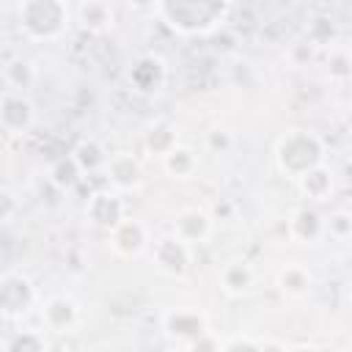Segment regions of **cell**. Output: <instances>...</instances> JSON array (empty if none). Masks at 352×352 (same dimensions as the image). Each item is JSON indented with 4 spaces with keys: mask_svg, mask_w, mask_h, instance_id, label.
Segmentation results:
<instances>
[{
    "mask_svg": "<svg viewBox=\"0 0 352 352\" xmlns=\"http://www.w3.org/2000/svg\"><path fill=\"white\" fill-rule=\"evenodd\" d=\"M154 11L179 36H206L223 28V22L231 14V3L226 0H168V3H157Z\"/></svg>",
    "mask_w": 352,
    "mask_h": 352,
    "instance_id": "6da1fadb",
    "label": "cell"
},
{
    "mask_svg": "<svg viewBox=\"0 0 352 352\" xmlns=\"http://www.w3.org/2000/svg\"><path fill=\"white\" fill-rule=\"evenodd\" d=\"M275 168L283 179L297 182L308 170L324 165V143L316 132L308 129H292L278 138L275 143Z\"/></svg>",
    "mask_w": 352,
    "mask_h": 352,
    "instance_id": "7a4b0ae2",
    "label": "cell"
},
{
    "mask_svg": "<svg viewBox=\"0 0 352 352\" xmlns=\"http://www.w3.org/2000/svg\"><path fill=\"white\" fill-rule=\"evenodd\" d=\"M16 22L22 36L33 41H55L74 22L72 6L63 0H22L16 3Z\"/></svg>",
    "mask_w": 352,
    "mask_h": 352,
    "instance_id": "3957f363",
    "label": "cell"
},
{
    "mask_svg": "<svg viewBox=\"0 0 352 352\" xmlns=\"http://www.w3.org/2000/svg\"><path fill=\"white\" fill-rule=\"evenodd\" d=\"M36 302H38V292L30 283L28 275L14 272V270L3 272V278H0V308H3V316L8 322L28 316Z\"/></svg>",
    "mask_w": 352,
    "mask_h": 352,
    "instance_id": "277c9868",
    "label": "cell"
},
{
    "mask_svg": "<svg viewBox=\"0 0 352 352\" xmlns=\"http://www.w3.org/2000/svg\"><path fill=\"white\" fill-rule=\"evenodd\" d=\"M151 258H154V267L162 272V275H170V278H182L187 270H190V261H192V248L184 245L176 234H165L154 242L151 248Z\"/></svg>",
    "mask_w": 352,
    "mask_h": 352,
    "instance_id": "5b68a950",
    "label": "cell"
},
{
    "mask_svg": "<svg viewBox=\"0 0 352 352\" xmlns=\"http://www.w3.org/2000/svg\"><path fill=\"white\" fill-rule=\"evenodd\" d=\"M162 330L170 341L187 346L192 344L201 333H206V316L195 308H170L162 314Z\"/></svg>",
    "mask_w": 352,
    "mask_h": 352,
    "instance_id": "8992f818",
    "label": "cell"
},
{
    "mask_svg": "<svg viewBox=\"0 0 352 352\" xmlns=\"http://www.w3.org/2000/svg\"><path fill=\"white\" fill-rule=\"evenodd\" d=\"M212 231H214V217L206 209H201V206H187V209H182L176 214L170 234H176L184 245H190L195 250L198 245H206L209 242Z\"/></svg>",
    "mask_w": 352,
    "mask_h": 352,
    "instance_id": "52a82bcc",
    "label": "cell"
},
{
    "mask_svg": "<svg viewBox=\"0 0 352 352\" xmlns=\"http://www.w3.org/2000/svg\"><path fill=\"white\" fill-rule=\"evenodd\" d=\"M85 217H88L96 228L113 231L121 220H126L121 192H116L113 187H110V190H96V192L88 198V204H85Z\"/></svg>",
    "mask_w": 352,
    "mask_h": 352,
    "instance_id": "ba28073f",
    "label": "cell"
},
{
    "mask_svg": "<svg viewBox=\"0 0 352 352\" xmlns=\"http://www.w3.org/2000/svg\"><path fill=\"white\" fill-rule=\"evenodd\" d=\"M41 322L50 333H74V327L80 324V308L72 297L66 294H52L41 302Z\"/></svg>",
    "mask_w": 352,
    "mask_h": 352,
    "instance_id": "9c48e42d",
    "label": "cell"
},
{
    "mask_svg": "<svg viewBox=\"0 0 352 352\" xmlns=\"http://www.w3.org/2000/svg\"><path fill=\"white\" fill-rule=\"evenodd\" d=\"M36 121V110L30 104L28 96L22 94H14V91H6L3 94V102H0V124L8 135H25Z\"/></svg>",
    "mask_w": 352,
    "mask_h": 352,
    "instance_id": "30bf717a",
    "label": "cell"
},
{
    "mask_svg": "<svg viewBox=\"0 0 352 352\" xmlns=\"http://www.w3.org/2000/svg\"><path fill=\"white\" fill-rule=\"evenodd\" d=\"M110 248L124 258H135L148 248V228L140 220L126 217L110 231Z\"/></svg>",
    "mask_w": 352,
    "mask_h": 352,
    "instance_id": "8fae6325",
    "label": "cell"
},
{
    "mask_svg": "<svg viewBox=\"0 0 352 352\" xmlns=\"http://www.w3.org/2000/svg\"><path fill=\"white\" fill-rule=\"evenodd\" d=\"M74 22L85 30V33H107L116 22V8L104 0H85L72 6Z\"/></svg>",
    "mask_w": 352,
    "mask_h": 352,
    "instance_id": "7c38bea8",
    "label": "cell"
},
{
    "mask_svg": "<svg viewBox=\"0 0 352 352\" xmlns=\"http://www.w3.org/2000/svg\"><path fill=\"white\" fill-rule=\"evenodd\" d=\"M107 182L116 192H126V190H138L143 182V168L132 154H113L107 157Z\"/></svg>",
    "mask_w": 352,
    "mask_h": 352,
    "instance_id": "4fadbf2b",
    "label": "cell"
},
{
    "mask_svg": "<svg viewBox=\"0 0 352 352\" xmlns=\"http://www.w3.org/2000/svg\"><path fill=\"white\" fill-rule=\"evenodd\" d=\"M289 236L300 245H314L324 236V220L316 209L311 206H300L292 212L289 217Z\"/></svg>",
    "mask_w": 352,
    "mask_h": 352,
    "instance_id": "5bb4252c",
    "label": "cell"
},
{
    "mask_svg": "<svg viewBox=\"0 0 352 352\" xmlns=\"http://www.w3.org/2000/svg\"><path fill=\"white\" fill-rule=\"evenodd\" d=\"M217 283L228 297H242L253 289L256 275H253V267L248 261H228V264H223Z\"/></svg>",
    "mask_w": 352,
    "mask_h": 352,
    "instance_id": "9a60e30c",
    "label": "cell"
},
{
    "mask_svg": "<svg viewBox=\"0 0 352 352\" xmlns=\"http://www.w3.org/2000/svg\"><path fill=\"white\" fill-rule=\"evenodd\" d=\"M311 286H314V275H311V270H308L305 264H300V261H292V264H286V267L278 272V289H280V294L289 297V300H302V297L311 292Z\"/></svg>",
    "mask_w": 352,
    "mask_h": 352,
    "instance_id": "2e32d148",
    "label": "cell"
},
{
    "mask_svg": "<svg viewBox=\"0 0 352 352\" xmlns=\"http://www.w3.org/2000/svg\"><path fill=\"white\" fill-rule=\"evenodd\" d=\"M162 80H165V63H162V58H154V55L140 58L129 72V82L138 91H157L162 85Z\"/></svg>",
    "mask_w": 352,
    "mask_h": 352,
    "instance_id": "e0dca14e",
    "label": "cell"
},
{
    "mask_svg": "<svg viewBox=\"0 0 352 352\" xmlns=\"http://www.w3.org/2000/svg\"><path fill=\"white\" fill-rule=\"evenodd\" d=\"M294 184H297V190H300L305 198H311V201H324V198L333 192V170H330L327 165H319V168L308 170L305 176H300Z\"/></svg>",
    "mask_w": 352,
    "mask_h": 352,
    "instance_id": "ac0fdd59",
    "label": "cell"
},
{
    "mask_svg": "<svg viewBox=\"0 0 352 352\" xmlns=\"http://www.w3.org/2000/svg\"><path fill=\"white\" fill-rule=\"evenodd\" d=\"M162 168L173 176V179H190L198 170V154L190 146H176L162 157Z\"/></svg>",
    "mask_w": 352,
    "mask_h": 352,
    "instance_id": "d6986e66",
    "label": "cell"
},
{
    "mask_svg": "<svg viewBox=\"0 0 352 352\" xmlns=\"http://www.w3.org/2000/svg\"><path fill=\"white\" fill-rule=\"evenodd\" d=\"M179 146V138H176V126L168 124V121H157L148 132H146V148L151 154H160V160Z\"/></svg>",
    "mask_w": 352,
    "mask_h": 352,
    "instance_id": "ffe728a7",
    "label": "cell"
},
{
    "mask_svg": "<svg viewBox=\"0 0 352 352\" xmlns=\"http://www.w3.org/2000/svg\"><path fill=\"white\" fill-rule=\"evenodd\" d=\"M52 346L44 341L38 330H19L3 341V352H50Z\"/></svg>",
    "mask_w": 352,
    "mask_h": 352,
    "instance_id": "44dd1931",
    "label": "cell"
},
{
    "mask_svg": "<svg viewBox=\"0 0 352 352\" xmlns=\"http://www.w3.org/2000/svg\"><path fill=\"white\" fill-rule=\"evenodd\" d=\"M305 38H308L311 47H333V41H336V25H333V19H327V16L311 19V25L305 30Z\"/></svg>",
    "mask_w": 352,
    "mask_h": 352,
    "instance_id": "7402d4cb",
    "label": "cell"
},
{
    "mask_svg": "<svg viewBox=\"0 0 352 352\" xmlns=\"http://www.w3.org/2000/svg\"><path fill=\"white\" fill-rule=\"evenodd\" d=\"M3 80H6V85H8L6 91L22 94V88H28L30 80H33L30 63H25V60H11V63H6V69H3Z\"/></svg>",
    "mask_w": 352,
    "mask_h": 352,
    "instance_id": "603a6c76",
    "label": "cell"
},
{
    "mask_svg": "<svg viewBox=\"0 0 352 352\" xmlns=\"http://www.w3.org/2000/svg\"><path fill=\"white\" fill-rule=\"evenodd\" d=\"M72 160L77 162V168H80V170H96V168L107 165V157L102 154V148H99L94 140H85V143H80V146L74 148Z\"/></svg>",
    "mask_w": 352,
    "mask_h": 352,
    "instance_id": "cb8c5ba5",
    "label": "cell"
},
{
    "mask_svg": "<svg viewBox=\"0 0 352 352\" xmlns=\"http://www.w3.org/2000/svg\"><path fill=\"white\" fill-rule=\"evenodd\" d=\"M324 234H330V236H336V239L352 236V214L344 212V209L333 212V214L324 220Z\"/></svg>",
    "mask_w": 352,
    "mask_h": 352,
    "instance_id": "d4e9b609",
    "label": "cell"
},
{
    "mask_svg": "<svg viewBox=\"0 0 352 352\" xmlns=\"http://www.w3.org/2000/svg\"><path fill=\"white\" fill-rule=\"evenodd\" d=\"M327 69L333 77H346L352 74V50H330V58H327Z\"/></svg>",
    "mask_w": 352,
    "mask_h": 352,
    "instance_id": "484cf974",
    "label": "cell"
},
{
    "mask_svg": "<svg viewBox=\"0 0 352 352\" xmlns=\"http://www.w3.org/2000/svg\"><path fill=\"white\" fill-rule=\"evenodd\" d=\"M192 352H223V341H220V336L217 333H212V330H206V333H201L192 344H187Z\"/></svg>",
    "mask_w": 352,
    "mask_h": 352,
    "instance_id": "4316f807",
    "label": "cell"
},
{
    "mask_svg": "<svg viewBox=\"0 0 352 352\" xmlns=\"http://www.w3.org/2000/svg\"><path fill=\"white\" fill-rule=\"evenodd\" d=\"M261 341H256L253 336H234L228 341H223V352H258Z\"/></svg>",
    "mask_w": 352,
    "mask_h": 352,
    "instance_id": "83f0119b",
    "label": "cell"
},
{
    "mask_svg": "<svg viewBox=\"0 0 352 352\" xmlns=\"http://www.w3.org/2000/svg\"><path fill=\"white\" fill-rule=\"evenodd\" d=\"M0 204H3V209H0L3 223H11V220H14V209H16V195H14L8 187H3V192H0Z\"/></svg>",
    "mask_w": 352,
    "mask_h": 352,
    "instance_id": "f1b7e54d",
    "label": "cell"
},
{
    "mask_svg": "<svg viewBox=\"0 0 352 352\" xmlns=\"http://www.w3.org/2000/svg\"><path fill=\"white\" fill-rule=\"evenodd\" d=\"M206 146H209L212 151H226V148L231 146V138H228L226 129H212V132L206 135Z\"/></svg>",
    "mask_w": 352,
    "mask_h": 352,
    "instance_id": "f546056e",
    "label": "cell"
},
{
    "mask_svg": "<svg viewBox=\"0 0 352 352\" xmlns=\"http://www.w3.org/2000/svg\"><path fill=\"white\" fill-rule=\"evenodd\" d=\"M289 346L283 344V341H278V338H267V341H261V346H258V352H286Z\"/></svg>",
    "mask_w": 352,
    "mask_h": 352,
    "instance_id": "4dcf8cb0",
    "label": "cell"
},
{
    "mask_svg": "<svg viewBox=\"0 0 352 352\" xmlns=\"http://www.w3.org/2000/svg\"><path fill=\"white\" fill-rule=\"evenodd\" d=\"M286 352H319V349H314V346H305V344H300V346H289Z\"/></svg>",
    "mask_w": 352,
    "mask_h": 352,
    "instance_id": "1f68e13d",
    "label": "cell"
},
{
    "mask_svg": "<svg viewBox=\"0 0 352 352\" xmlns=\"http://www.w3.org/2000/svg\"><path fill=\"white\" fill-rule=\"evenodd\" d=\"M170 352H192V349H190V346H182V344H176Z\"/></svg>",
    "mask_w": 352,
    "mask_h": 352,
    "instance_id": "d6a6232c",
    "label": "cell"
},
{
    "mask_svg": "<svg viewBox=\"0 0 352 352\" xmlns=\"http://www.w3.org/2000/svg\"><path fill=\"white\" fill-rule=\"evenodd\" d=\"M50 352H69V349H63V346H52Z\"/></svg>",
    "mask_w": 352,
    "mask_h": 352,
    "instance_id": "836d02e7",
    "label": "cell"
}]
</instances>
